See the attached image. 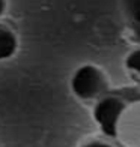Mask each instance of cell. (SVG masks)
<instances>
[{
	"label": "cell",
	"instance_id": "obj_5",
	"mask_svg": "<svg viewBox=\"0 0 140 147\" xmlns=\"http://www.w3.org/2000/svg\"><path fill=\"white\" fill-rule=\"evenodd\" d=\"M125 68L128 71V74L133 77V80L137 83L140 80V51L134 50L131 51L125 59Z\"/></svg>",
	"mask_w": 140,
	"mask_h": 147
},
{
	"label": "cell",
	"instance_id": "obj_6",
	"mask_svg": "<svg viewBox=\"0 0 140 147\" xmlns=\"http://www.w3.org/2000/svg\"><path fill=\"white\" fill-rule=\"evenodd\" d=\"M80 147H115V146H111L107 141H103V140H88Z\"/></svg>",
	"mask_w": 140,
	"mask_h": 147
},
{
	"label": "cell",
	"instance_id": "obj_2",
	"mask_svg": "<svg viewBox=\"0 0 140 147\" xmlns=\"http://www.w3.org/2000/svg\"><path fill=\"white\" fill-rule=\"evenodd\" d=\"M128 102L131 101H126L124 96L118 95V93H111V92L104 93L101 98L97 99L92 110V117L105 137L115 138L116 122Z\"/></svg>",
	"mask_w": 140,
	"mask_h": 147
},
{
	"label": "cell",
	"instance_id": "obj_4",
	"mask_svg": "<svg viewBox=\"0 0 140 147\" xmlns=\"http://www.w3.org/2000/svg\"><path fill=\"white\" fill-rule=\"evenodd\" d=\"M17 36L11 29L6 26H0V62L8 60L15 54L17 51Z\"/></svg>",
	"mask_w": 140,
	"mask_h": 147
},
{
	"label": "cell",
	"instance_id": "obj_1",
	"mask_svg": "<svg viewBox=\"0 0 140 147\" xmlns=\"http://www.w3.org/2000/svg\"><path fill=\"white\" fill-rule=\"evenodd\" d=\"M71 92L80 101H97L109 92L105 74L93 65H83L71 77Z\"/></svg>",
	"mask_w": 140,
	"mask_h": 147
},
{
	"label": "cell",
	"instance_id": "obj_7",
	"mask_svg": "<svg viewBox=\"0 0 140 147\" xmlns=\"http://www.w3.org/2000/svg\"><path fill=\"white\" fill-rule=\"evenodd\" d=\"M3 11H5V0H0V17H2Z\"/></svg>",
	"mask_w": 140,
	"mask_h": 147
},
{
	"label": "cell",
	"instance_id": "obj_3",
	"mask_svg": "<svg viewBox=\"0 0 140 147\" xmlns=\"http://www.w3.org/2000/svg\"><path fill=\"white\" fill-rule=\"evenodd\" d=\"M115 138L124 147H140V101L134 99L126 104L121 113L116 126Z\"/></svg>",
	"mask_w": 140,
	"mask_h": 147
}]
</instances>
